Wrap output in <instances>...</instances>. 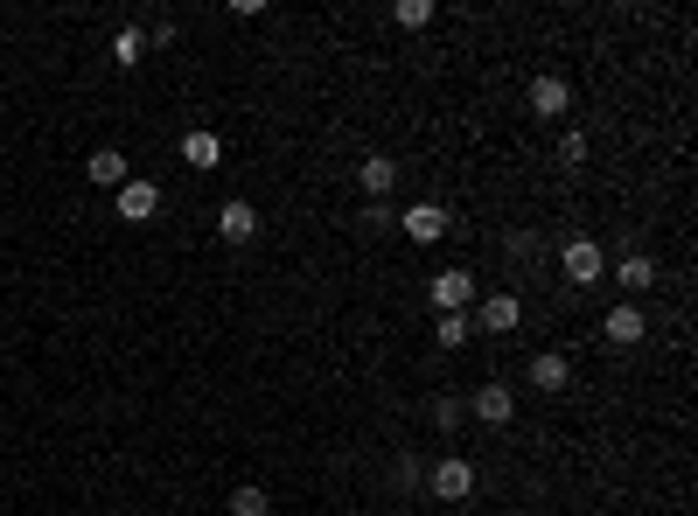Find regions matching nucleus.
Here are the masks:
<instances>
[{"label": "nucleus", "mask_w": 698, "mask_h": 516, "mask_svg": "<svg viewBox=\"0 0 698 516\" xmlns=\"http://www.w3.org/2000/svg\"><path fill=\"white\" fill-rule=\"evenodd\" d=\"M426 489L440 495V503H468V495H476V468H468V461H455V454H447V461H433Z\"/></svg>", "instance_id": "obj_1"}, {"label": "nucleus", "mask_w": 698, "mask_h": 516, "mask_svg": "<svg viewBox=\"0 0 698 516\" xmlns=\"http://www.w3.org/2000/svg\"><path fill=\"white\" fill-rule=\"evenodd\" d=\"M112 196H119V217L126 223H147L161 209V182H147V175H126L119 188H112Z\"/></svg>", "instance_id": "obj_2"}, {"label": "nucleus", "mask_w": 698, "mask_h": 516, "mask_svg": "<svg viewBox=\"0 0 698 516\" xmlns=\"http://www.w3.org/2000/svg\"><path fill=\"white\" fill-rule=\"evenodd\" d=\"M447 223H455V217H447L440 203H412L405 217H399V231H405L412 244H440V238H447Z\"/></svg>", "instance_id": "obj_3"}, {"label": "nucleus", "mask_w": 698, "mask_h": 516, "mask_svg": "<svg viewBox=\"0 0 698 516\" xmlns=\"http://www.w3.org/2000/svg\"><path fill=\"white\" fill-rule=\"evenodd\" d=\"M559 265H565V279H573V286H600V244L594 238H565Z\"/></svg>", "instance_id": "obj_4"}, {"label": "nucleus", "mask_w": 698, "mask_h": 516, "mask_svg": "<svg viewBox=\"0 0 698 516\" xmlns=\"http://www.w3.org/2000/svg\"><path fill=\"white\" fill-rule=\"evenodd\" d=\"M433 308H440V314H468V308H476V273H461V265L440 273V279H433Z\"/></svg>", "instance_id": "obj_5"}, {"label": "nucleus", "mask_w": 698, "mask_h": 516, "mask_svg": "<svg viewBox=\"0 0 698 516\" xmlns=\"http://www.w3.org/2000/svg\"><path fill=\"white\" fill-rule=\"evenodd\" d=\"M468 412H476L482 426H511V418H517V391L511 385H482L476 398H468Z\"/></svg>", "instance_id": "obj_6"}, {"label": "nucleus", "mask_w": 698, "mask_h": 516, "mask_svg": "<svg viewBox=\"0 0 698 516\" xmlns=\"http://www.w3.org/2000/svg\"><path fill=\"white\" fill-rule=\"evenodd\" d=\"M217 238H224V244H252V238H259V209L244 203V196H231V203L217 209Z\"/></svg>", "instance_id": "obj_7"}, {"label": "nucleus", "mask_w": 698, "mask_h": 516, "mask_svg": "<svg viewBox=\"0 0 698 516\" xmlns=\"http://www.w3.org/2000/svg\"><path fill=\"white\" fill-rule=\"evenodd\" d=\"M600 335H608L615 349H636V342L650 335V321H643V308H629V300H621V308H608V321H600Z\"/></svg>", "instance_id": "obj_8"}, {"label": "nucleus", "mask_w": 698, "mask_h": 516, "mask_svg": "<svg viewBox=\"0 0 698 516\" xmlns=\"http://www.w3.org/2000/svg\"><path fill=\"white\" fill-rule=\"evenodd\" d=\"M517 314H524V308H517V294H482V300H476V329H482V335L517 329Z\"/></svg>", "instance_id": "obj_9"}, {"label": "nucleus", "mask_w": 698, "mask_h": 516, "mask_svg": "<svg viewBox=\"0 0 698 516\" xmlns=\"http://www.w3.org/2000/svg\"><path fill=\"white\" fill-rule=\"evenodd\" d=\"M356 182H364V196H370V203H385L391 188H399V161H391V154H370L364 168H356Z\"/></svg>", "instance_id": "obj_10"}, {"label": "nucleus", "mask_w": 698, "mask_h": 516, "mask_svg": "<svg viewBox=\"0 0 698 516\" xmlns=\"http://www.w3.org/2000/svg\"><path fill=\"white\" fill-rule=\"evenodd\" d=\"M84 175H91V188H119L126 175H134V168H126V154H119V147H99V154L84 161Z\"/></svg>", "instance_id": "obj_11"}, {"label": "nucleus", "mask_w": 698, "mask_h": 516, "mask_svg": "<svg viewBox=\"0 0 698 516\" xmlns=\"http://www.w3.org/2000/svg\"><path fill=\"white\" fill-rule=\"evenodd\" d=\"M531 385L538 391H565V385H573V363H565L559 349H538L531 356Z\"/></svg>", "instance_id": "obj_12"}, {"label": "nucleus", "mask_w": 698, "mask_h": 516, "mask_svg": "<svg viewBox=\"0 0 698 516\" xmlns=\"http://www.w3.org/2000/svg\"><path fill=\"white\" fill-rule=\"evenodd\" d=\"M565 105H573V91H565V78H538V84H531V112H538V119H559Z\"/></svg>", "instance_id": "obj_13"}, {"label": "nucleus", "mask_w": 698, "mask_h": 516, "mask_svg": "<svg viewBox=\"0 0 698 516\" xmlns=\"http://www.w3.org/2000/svg\"><path fill=\"white\" fill-rule=\"evenodd\" d=\"M182 161H188V168H217V161H224V140H217V133H203V126L182 133Z\"/></svg>", "instance_id": "obj_14"}, {"label": "nucleus", "mask_w": 698, "mask_h": 516, "mask_svg": "<svg viewBox=\"0 0 698 516\" xmlns=\"http://www.w3.org/2000/svg\"><path fill=\"white\" fill-rule=\"evenodd\" d=\"M615 279L629 286V294H650V286H656V259H643V252H629V259L615 265Z\"/></svg>", "instance_id": "obj_15"}, {"label": "nucleus", "mask_w": 698, "mask_h": 516, "mask_svg": "<svg viewBox=\"0 0 698 516\" xmlns=\"http://www.w3.org/2000/svg\"><path fill=\"white\" fill-rule=\"evenodd\" d=\"M140 56H147V28H119V35H112V64H119V70H134Z\"/></svg>", "instance_id": "obj_16"}, {"label": "nucleus", "mask_w": 698, "mask_h": 516, "mask_svg": "<svg viewBox=\"0 0 698 516\" xmlns=\"http://www.w3.org/2000/svg\"><path fill=\"white\" fill-rule=\"evenodd\" d=\"M468 335H476V321H468V314H440V321H433V342H440V349H461Z\"/></svg>", "instance_id": "obj_17"}, {"label": "nucleus", "mask_w": 698, "mask_h": 516, "mask_svg": "<svg viewBox=\"0 0 698 516\" xmlns=\"http://www.w3.org/2000/svg\"><path fill=\"white\" fill-rule=\"evenodd\" d=\"M231 516H273V503H266V489H259V482H244V489H231Z\"/></svg>", "instance_id": "obj_18"}, {"label": "nucleus", "mask_w": 698, "mask_h": 516, "mask_svg": "<svg viewBox=\"0 0 698 516\" xmlns=\"http://www.w3.org/2000/svg\"><path fill=\"white\" fill-rule=\"evenodd\" d=\"M391 14H399V28H426L433 22V0H399Z\"/></svg>", "instance_id": "obj_19"}, {"label": "nucleus", "mask_w": 698, "mask_h": 516, "mask_svg": "<svg viewBox=\"0 0 698 516\" xmlns=\"http://www.w3.org/2000/svg\"><path fill=\"white\" fill-rule=\"evenodd\" d=\"M559 161H565V168L587 161V133H559Z\"/></svg>", "instance_id": "obj_20"}, {"label": "nucleus", "mask_w": 698, "mask_h": 516, "mask_svg": "<svg viewBox=\"0 0 698 516\" xmlns=\"http://www.w3.org/2000/svg\"><path fill=\"white\" fill-rule=\"evenodd\" d=\"M433 426H440V433L461 426V405H455V398H433Z\"/></svg>", "instance_id": "obj_21"}]
</instances>
